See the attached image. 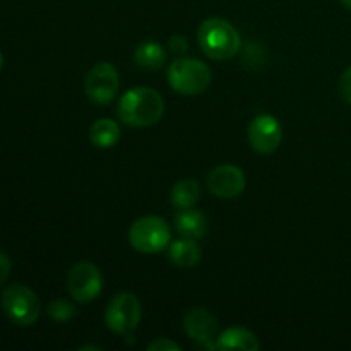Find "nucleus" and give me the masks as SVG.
I'll return each instance as SVG.
<instances>
[{"label": "nucleus", "instance_id": "obj_1", "mask_svg": "<svg viewBox=\"0 0 351 351\" xmlns=\"http://www.w3.org/2000/svg\"><path fill=\"white\" fill-rule=\"evenodd\" d=\"M165 99L156 89L137 86L122 95L117 105V115L129 127H149L161 120Z\"/></svg>", "mask_w": 351, "mask_h": 351}, {"label": "nucleus", "instance_id": "obj_2", "mask_svg": "<svg viewBox=\"0 0 351 351\" xmlns=\"http://www.w3.org/2000/svg\"><path fill=\"white\" fill-rule=\"evenodd\" d=\"M201 51L213 60H230L239 53L242 38L232 23L221 17L202 21L197 31Z\"/></svg>", "mask_w": 351, "mask_h": 351}, {"label": "nucleus", "instance_id": "obj_3", "mask_svg": "<svg viewBox=\"0 0 351 351\" xmlns=\"http://www.w3.org/2000/svg\"><path fill=\"white\" fill-rule=\"evenodd\" d=\"M167 75L171 89L185 96L201 95L211 84V69L199 58H175Z\"/></svg>", "mask_w": 351, "mask_h": 351}, {"label": "nucleus", "instance_id": "obj_4", "mask_svg": "<svg viewBox=\"0 0 351 351\" xmlns=\"http://www.w3.org/2000/svg\"><path fill=\"white\" fill-rule=\"evenodd\" d=\"M129 243L141 254H160L171 243V228L160 216H143L130 225Z\"/></svg>", "mask_w": 351, "mask_h": 351}, {"label": "nucleus", "instance_id": "obj_5", "mask_svg": "<svg viewBox=\"0 0 351 351\" xmlns=\"http://www.w3.org/2000/svg\"><path fill=\"white\" fill-rule=\"evenodd\" d=\"M143 308H141L139 298L134 293L123 291L115 295L108 302L105 311V324L110 331L123 338H132V332L136 331L141 322Z\"/></svg>", "mask_w": 351, "mask_h": 351}, {"label": "nucleus", "instance_id": "obj_6", "mask_svg": "<svg viewBox=\"0 0 351 351\" xmlns=\"http://www.w3.org/2000/svg\"><path fill=\"white\" fill-rule=\"evenodd\" d=\"M2 308L7 317L17 326H33L41 312L38 295L24 285H10L2 293Z\"/></svg>", "mask_w": 351, "mask_h": 351}, {"label": "nucleus", "instance_id": "obj_7", "mask_svg": "<svg viewBox=\"0 0 351 351\" xmlns=\"http://www.w3.org/2000/svg\"><path fill=\"white\" fill-rule=\"evenodd\" d=\"M103 290V274L93 263L81 261L69 269L67 291L75 302L88 304L99 297Z\"/></svg>", "mask_w": 351, "mask_h": 351}, {"label": "nucleus", "instance_id": "obj_8", "mask_svg": "<svg viewBox=\"0 0 351 351\" xmlns=\"http://www.w3.org/2000/svg\"><path fill=\"white\" fill-rule=\"evenodd\" d=\"M120 79L119 72L108 62H99L86 75L84 89L91 103L98 106H105L115 99L119 93Z\"/></svg>", "mask_w": 351, "mask_h": 351}, {"label": "nucleus", "instance_id": "obj_9", "mask_svg": "<svg viewBox=\"0 0 351 351\" xmlns=\"http://www.w3.org/2000/svg\"><path fill=\"white\" fill-rule=\"evenodd\" d=\"M281 141H283V127L274 115L263 113L250 122L249 143L256 153H274L280 147Z\"/></svg>", "mask_w": 351, "mask_h": 351}, {"label": "nucleus", "instance_id": "obj_10", "mask_svg": "<svg viewBox=\"0 0 351 351\" xmlns=\"http://www.w3.org/2000/svg\"><path fill=\"white\" fill-rule=\"evenodd\" d=\"M209 192L219 199H235L245 191L247 178L242 168L235 165H219L206 178Z\"/></svg>", "mask_w": 351, "mask_h": 351}, {"label": "nucleus", "instance_id": "obj_11", "mask_svg": "<svg viewBox=\"0 0 351 351\" xmlns=\"http://www.w3.org/2000/svg\"><path fill=\"white\" fill-rule=\"evenodd\" d=\"M184 329L189 338L201 343L206 348H215V339L218 336V321L206 308H192L184 319Z\"/></svg>", "mask_w": 351, "mask_h": 351}, {"label": "nucleus", "instance_id": "obj_12", "mask_svg": "<svg viewBox=\"0 0 351 351\" xmlns=\"http://www.w3.org/2000/svg\"><path fill=\"white\" fill-rule=\"evenodd\" d=\"M175 230L184 239L199 240L208 232V218L197 209H180V213L175 215Z\"/></svg>", "mask_w": 351, "mask_h": 351}, {"label": "nucleus", "instance_id": "obj_13", "mask_svg": "<svg viewBox=\"0 0 351 351\" xmlns=\"http://www.w3.org/2000/svg\"><path fill=\"white\" fill-rule=\"evenodd\" d=\"M215 348L218 350H243L257 351L261 343L252 331L245 328H230L225 329L221 335L216 336Z\"/></svg>", "mask_w": 351, "mask_h": 351}, {"label": "nucleus", "instance_id": "obj_14", "mask_svg": "<svg viewBox=\"0 0 351 351\" xmlns=\"http://www.w3.org/2000/svg\"><path fill=\"white\" fill-rule=\"evenodd\" d=\"M168 257L175 266L187 269V267H194L201 261L202 250L195 240L182 237L180 240H175L168 245Z\"/></svg>", "mask_w": 351, "mask_h": 351}, {"label": "nucleus", "instance_id": "obj_15", "mask_svg": "<svg viewBox=\"0 0 351 351\" xmlns=\"http://www.w3.org/2000/svg\"><path fill=\"white\" fill-rule=\"evenodd\" d=\"M122 137L120 125L112 119H99L89 129V141L98 149H110Z\"/></svg>", "mask_w": 351, "mask_h": 351}, {"label": "nucleus", "instance_id": "obj_16", "mask_svg": "<svg viewBox=\"0 0 351 351\" xmlns=\"http://www.w3.org/2000/svg\"><path fill=\"white\" fill-rule=\"evenodd\" d=\"M134 62L146 71H158L167 62V53L156 41H144L134 51Z\"/></svg>", "mask_w": 351, "mask_h": 351}, {"label": "nucleus", "instance_id": "obj_17", "mask_svg": "<svg viewBox=\"0 0 351 351\" xmlns=\"http://www.w3.org/2000/svg\"><path fill=\"white\" fill-rule=\"evenodd\" d=\"M201 199V185L194 178H185V180L177 182L171 189L170 201L173 208L189 209L197 204Z\"/></svg>", "mask_w": 351, "mask_h": 351}, {"label": "nucleus", "instance_id": "obj_18", "mask_svg": "<svg viewBox=\"0 0 351 351\" xmlns=\"http://www.w3.org/2000/svg\"><path fill=\"white\" fill-rule=\"evenodd\" d=\"M47 312L53 321L65 322V321H71V319L77 314V308H75L71 302L64 300V298H57V300H53L50 305H48Z\"/></svg>", "mask_w": 351, "mask_h": 351}, {"label": "nucleus", "instance_id": "obj_19", "mask_svg": "<svg viewBox=\"0 0 351 351\" xmlns=\"http://www.w3.org/2000/svg\"><path fill=\"white\" fill-rule=\"evenodd\" d=\"M339 93H341V98L348 105H351V67L346 69L341 74V79H339Z\"/></svg>", "mask_w": 351, "mask_h": 351}, {"label": "nucleus", "instance_id": "obj_20", "mask_svg": "<svg viewBox=\"0 0 351 351\" xmlns=\"http://www.w3.org/2000/svg\"><path fill=\"white\" fill-rule=\"evenodd\" d=\"M168 48H170L173 53L184 55L189 48L187 38H185L184 34H173V36L170 38V41H168Z\"/></svg>", "mask_w": 351, "mask_h": 351}, {"label": "nucleus", "instance_id": "obj_21", "mask_svg": "<svg viewBox=\"0 0 351 351\" xmlns=\"http://www.w3.org/2000/svg\"><path fill=\"white\" fill-rule=\"evenodd\" d=\"M147 350H151V351H163V350L178 351V350H182V346L177 345V343L170 341V339L158 338V339H154L153 343H149V345H147Z\"/></svg>", "mask_w": 351, "mask_h": 351}, {"label": "nucleus", "instance_id": "obj_22", "mask_svg": "<svg viewBox=\"0 0 351 351\" xmlns=\"http://www.w3.org/2000/svg\"><path fill=\"white\" fill-rule=\"evenodd\" d=\"M10 267H12V264H10L9 256L3 250H0V285H3L7 281V278L10 274Z\"/></svg>", "mask_w": 351, "mask_h": 351}, {"label": "nucleus", "instance_id": "obj_23", "mask_svg": "<svg viewBox=\"0 0 351 351\" xmlns=\"http://www.w3.org/2000/svg\"><path fill=\"white\" fill-rule=\"evenodd\" d=\"M341 3L346 7V9L351 10V0H341Z\"/></svg>", "mask_w": 351, "mask_h": 351}, {"label": "nucleus", "instance_id": "obj_24", "mask_svg": "<svg viewBox=\"0 0 351 351\" xmlns=\"http://www.w3.org/2000/svg\"><path fill=\"white\" fill-rule=\"evenodd\" d=\"M81 350H101L99 346H82Z\"/></svg>", "mask_w": 351, "mask_h": 351}, {"label": "nucleus", "instance_id": "obj_25", "mask_svg": "<svg viewBox=\"0 0 351 351\" xmlns=\"http://www.w3.org/2000/svg\"><path fill=\"white\" fill-rule=\"evenodd\" d=\"M2 67H3V55L2 51H0V71H2Z\"/></svg>", "mask_w": 351, "mask_h": 351}]
</instances>
